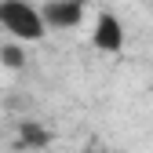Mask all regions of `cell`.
Segmentation results:
<instances>
[{
  "label": "cell",
  "mask_w": 153,
  "mask_h": 153,
  "mask_svg": "<svg viewBox=\"0 0 153 153\" xmlns=\"http://www.w3.org/2000/svg\"><path fill=\"white\" fill-rule=\"evenodd\" d=\"M40 15H44V26L48 29H76L84 22V15H88V0H44L40 4Z\"/></svg>",
  "instance_id": "3"
},
{
  "label": "cell",
  "mask_w": 153,
  "mask_h": 153,
  "mask_svg": "<svg viewBox=\"0 0 153 153\" xmlns=\"http://www.w3.org/2000/svg\"><path fill=\"white\" fill-rule=\"evenodd\" d=\"M0 29L18 44H36L48 33L40 7L29 0H0Z\"/></svg>",
  "instance_id": "1"
},
{
  "label": "cell",
  "mask_w": 153,
  "mask_h": 153,
  "mask_svg": "<svg viewBox=\"0 0 153 153\" xmlns=\"http://www.w3.org/2000/svg\"><path fill=\"white\" fill-rule=\"evenodd\" d=\"M26 48L18 44V40H4L0 44V66L4 69H11V73H18V69H26Z\"/></svg>",
  "instance_id": "4"
},
{
  "label": "cell",
  "mask_w": 153,
  "mask_h": 153,
  "mask_svg": "<svg viewBox=\"0 0 153 153\" xmlns=\"http://www.w3.org/2000/svg\"><path fill=\"white\" fill-rule=\"evenodd\" d=\"M48 128H40V124H33V120H22L18 124V142L22 146H48Z\"/></svg>",
  "instance_id": "5"
},
{
  "label": "cell",
  "mask_w": 153,
  "mask_h": 153,
  "mask_svg": "<svg viewBox=\"0 0 153 153\" xmlns=\"http://www.w3.org/2000/svg\"><path fill=\"white\" fill-rule=\"evenodd\" d=\"M91 48L102 55H120L124 51V22L117 11H99L91 29Z\"/></svg>",
  "instance_id": "2"
}]
</instances>
